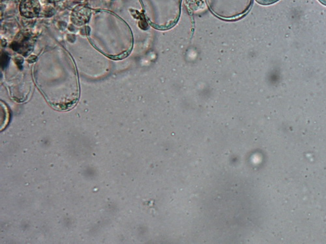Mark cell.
<instances>
[{
  "mask_svg": "<svg viewBox=\"0 0 326 244\" xmlns=\"http://www.w3.org/2000/svg\"><path fill=\"white\" fill-rule=\"evenodd\" d=\"M53 1H58V0H53Z\"/></svg>",
  "mask_w": 326,
  "mask_h": 244,
  "instance_id": "cell-3",
  "label": "cell"
},
{
  "mask_svg": "<svg viewBox=\"0 0 326 244\" xmlns=\"http://www.w3.org/2000/svg\"><path fill=\"white\" fill-rule=\"evenodd\" d=\"M41 5L39 0H22L20 12L23 17L32 19L39 15Z\"/></svg>",
  "mask_w": 326,
  "mask_h": 244,
  "instance_id": "cell-1",
  "label": "cell"
},
{
  "mask_svg": "<svg viewBox=\"0 0 326 244\" xmlns=\"http://www.w3.org/2000/svg\"><path fill=\"white\" fill-rule=\"evenodd\" d=\"M91 14V10L89 8L79 6L73 11L71 19L73 23L77 25H82L89 21Z\"/></svg>",
  "mask_w": 326,
  "mask_h": 244,
  "instance_id": "cell-2",
  "label": "cell"
}]
</instances>
